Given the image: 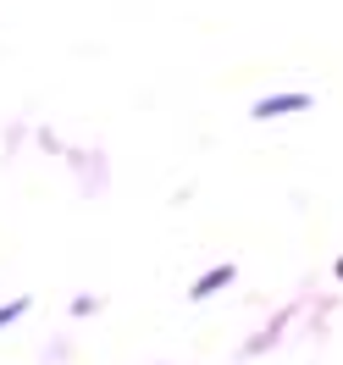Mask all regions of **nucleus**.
<instances>
[{
  "label": "nucleus",
  "instance_id": "2",
  "mask_svg": "<svg viewBox=\"0 0 343 365\" xmlns=\"http://www.w3.org/2000/svg\"><path fill=\"white\" fill-rule=\"evenodd\" d=\"M222 282H232V266H216V272H210V277H200V282H194L188 294H194V299H210L216 288H222Z\"/></svg>",
  "mask_w": 343,
  "mask_h": 365
},
{
  "label": "nucleus",
  "instance_id": "1",
  "mask_svg": "<svg viewBox=\"0 0 343 365\" xmlns=\"http://www.w3.org/2000/svg\"><path fill=\"white\" fill-rule=\"evenodd\" d=\"M288 111H310V94H266V100H255V116H260V122L288 116Z\"/></svg>",
  "mask_w": 343,
  "mask_h": 365
}]
</instances>
